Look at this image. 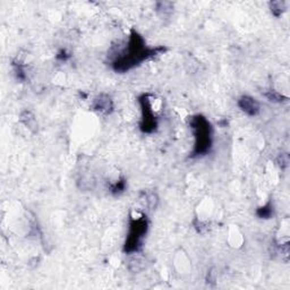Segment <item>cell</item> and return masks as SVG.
Masks as SVG:
<instances>
[{
    "mask_svg": "<svg viewBox=\"0 0 290 290\" xmlns=\"http://www.w3.org/2000/svg\"><path fill=\"white\" fill-rule=\"evenodd\" d=\"M266 97L269 99L270 101H272V102H284V101H287L288 97H286L282 96V94H280L279 92H277V91H267V92L266 93Z\"/></svg>",
    "mask_w": 290,
    "mask_h": 290,
    "instance_id": "7",
    "label": "cell"
},
{
    "mask_svg": "<svg viewBox=\"0 0 290 290\" xmlns=\"http://www.w3.org/2000/svg\"><path fill=\"white\" fill-rule=\"evenodd\" d=\"M165 48H147L145 47L142 36L137 32H133L130 34L128 46L119 53V56L115 58L112 61V67L116 72H124L132 70L148 58L157 56L159 52L165 51Z\"/></svg>",
    "mask_w": 290,
    "mask_h": 290,
    "instance_id": "1",
    "label": "cell"
},
{
    "mask_svg": "<svg viewBox=\"0 0 290 290\" xmlns=\"http://www.w3.org/2000/svg\"><path fill=\"white\" fill-rule=\"evenodd\" d=\"M191 127L194 132L195 145L193 157H201L208 153L212 145V128L206 118L195 116L191 121Z\"/></svg>",
    "mask_w": 290,
    "mask_h": 290,
    "instance_id": "2",
    "label": "cell"
},
{
    "mask_svg": "<svg viewBox=\"0 0 290 290\" xmlns=\"http://www.w3.org/2000/svg\"><path fill=\"white\" fill-rule=\"evenodd\" d=\"M140 104L142 108V122H141V130L143 133H153L157 128V118H155L153 107L147 94H144L140 97Z\"/></svg>",
    "mask_w": 290,
    "mask_h": 290,
    "instance_id": "4",
    "label": "cell"
},
{
    "mask_svg": "<svg viewBox=\"0 0 290 290\" xmlns=\"http://www.w3.org/2000/svg\"><path fill=\"white\" fill-rule=\"evenodd\" d=\"M272 213H273V209H272V205L270 203L257 210V216H259L261 219H269L272 216Z\"/></svg>",
    "mask_w": 290,
    "mask_h": 290,
    "instance_id": "9",
    "label": "cell"
},
{
    "mask_svg": "<svg viewBox=\"0 0 290 290\" xmlns=\"http://www.w3.org/2000/svg\"><path fill=\"white\" fill-rule=\"evenodd\" d=\"M238 106L248 116H256L260 114V103L252 97L244 96L238 100Z\"/></svg>",
    "mask_w": 290,
    "mask_h": 290,
    "instance_id": "5",
    "label": "cell"
},
{
    "mask_svg": "<svg viewBox=\"0 0 290 290\" xmlns=\"http://www.w3.org/2000/svg\"><path fill=\"white\" fill-rule=\"evenodd\" d=\"M126 188V181L124 179L116 181L115 184H112L110 186V192L114 194H121L125 191Z\"/></svg>",
    "mask_w": 290,
    "mask_h": 290,
    "instance_id": "10",
    "label": "cell"
},
{
    "mask_svg": "<svg viewBox=\"0 0 290 290\" xmlns=\"http://www.w3.org/2000/svg\"><path fill=\"white\" fill-rule=\"evenodd\" d=\"M112 108H114L112 101L106 94H101L93 102V110L100 112V114H110Z\"/></svg>",
    "mask_w": 290,
    "mask_h": 290,
    "instance_id": "6",
    "label": "cell"
},
{
    "mask_svg": "<svg viewBox=\"0 0 290 290\" xmlns=\"http://www.w3.org/2000/svg\"><path fill=\"white\" fill-rule=\"evenodd\" d=\"M286 9V3L284 1H273L271 2V12L274 16H280Z\"/></svg>",
    "mask_w": 290,
    "mask_h": 290,
    "instance_id": "8",
    "label": "cell"
},
{
    "mask_svg": "<svg viewBox=\"0 0 290 290\" xmlns=\"http://www.w3.org/2000/svg\"><path fill=\"white\" fill-rule=\"evenodd\" d=\"M148 227L147 219L145 216L140 218H130L129 221V233L125 244L126 253H135L142 246V239L146 235Z\"/></svg>",
    "mask_w": 290,
    "mask_h": 290,
    "instance_id": "3",
    "label": "cell"
},
{
    "mask_svg": "<svg viewBox=\"0 0 290 290\" xmlns=\"http://www.w3.org/2000/svg\"><path fill=\"white\" fill-rule=\"evenodd\" d=\"M289 163V158L287 154H281L278 159V165L281 167V168H286Z\"/></svg>",
    "mask_w": 290,
    "mask_h": 290,
    "instance_id": "11",
    "label": "cell"
}]
</instances>
